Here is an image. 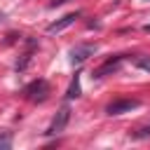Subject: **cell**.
<instances>
[{"mask_svg":"<svg viewBox=\"0 0 150 150\" xmlns=\"http://www.w3.org/2000/svg\"><path fill=\"white\" fill-rule=\"evenodd\" d=\"M23 94H26L28 101H33V103H42V101L47 98V94H49V84H47L45 80H35V82H30V84L23 89Z\"/></svg>","mask_w":150,"mask_h":150,"instance_id":"6da1fadb","label":"cell"},{"mask_svg":"<svg viewBox=\"0 0 150 150\" xmlns=\"http://www.w3.org/2000/svg\"><path fill=\"white\" fill-rule=\"evenodd\" d=\"M94 52H96V45H91V42L75 45V47L70 49V63H73V66H80V63H84L89 56H94Z\"/></svg>","mask_w":150,"mask_h":150,"instance_id":"7a4b0ae2","label":"cell"},{"mask_svg":"<svg viewBox=\"0 0 150 150\" xmlns=\"http://www.w3.org/2000/svg\"><path fill=\"white\" fill-rule=\"evenodd\" d=\"M138 105H141V103H138L136 98H117V101L108 103L105 112H108V115H124V112H131V110H136Z\"/></svg>","mask_w":150,"mask_h":150,"instance_id":"3957f363","label":"cell"},{"mask_svg":"<svg viewBox=\"0 0 150 150\" xmlns=\"http://www.w3.org/2000/svg\"><path fill=\"white\" fill-rule=\"evenodd\" d=\"M68 120H70V108H68V105H63V108H61V110L56 112V117L52 120V124H49L47 134H49V136H56V134H61V131L66 129Z\"/></svg>","mask_w":150,"mask_h":150,"instance_id":"277c9868","label":"cell"},{"mask_svg":"<svg viewBox=\"0 0 150 150\" xmlns=\"http://www.w3.org/2000/svg\"><path fill=\"white\" fill-rule=\"evenodd\" d=\"M124 61V56L120 54V56H112V59H108L103 66H98L96 70H94V77L96 80H101V77H105V75H112V73H117V68H120V63Z\"/></svg>","mask_w":150,"mask_h":150,"instance_id":"5b68a950","label":"cell"},{"mask_svg":"<svg viewBox=\"0 0 150 150\" xmlns=\"http://www.w3.org/2000/svg\"><path fill=\"white\" fill-rule=\"evenodd\" d=\"M75 19H77V12H75V14H66V16H61L59 21L49 23V26H47V33H61V30H66L68 26H73Z\"/></svg>","mask_w":150,"mask_h":150,"instance_id":"8992f818","label":"cell"},{"mask_svg":"<svg viewBox=\"0 0 150 150\" xmlns=\"http://www.w3.org/2000/svg\"><path fill=\"white\" fill-rule=\"evenodd\" d=\"M68 98H77L80 96V75H75L73 77V82H70V87H68V94H66Z\"/></svg>","mask_w":150,"mask_h":150,"instance_id":"52a82bcc","label":"cell"},{"mask_svg":"<svg viewBox=\"0 0 150 150\" xmlns=\"http://www.w3.org/2000/svg\"><path fill=\"white\" fill-rule=\"evenodd\" d=\"M136 66L150 73V56H138V59H136Z\"/></svg>","mask_w":150,"mask_h":150,"instance_id":"ba28073f","label":"cell"},{"mask_svg":"<svg viewBox=\"0 0 150 150\" xmlns=\"http://www.w3.org/2000/svg\"><path fill=\"white\" fill-rule=\"evenodd\" d=\"M12 145V136L9 134H0V150H7Z\"/></svg>","mask_w":150,"mask_h":150,"instance_id":"9c48e42d","label":"cell"},{"mask_svg":"<svg viewBox=\"0 0 150 150\" xmlns=\"http://www.w3.org/2000/svg\"><path fill=\"white\" fill-rule=\"evenodd\" d=\"M150 136V127H143L138 134H134V138H148Z\"/></svg>","mask_w":150,"mask_h":150,"instance_id":"30bf717a","label":"cell"},{"mask_svg":"<svg viewBox=\"0 0 150 150\" xmlns=\"http://www.w3.org/2000/svg\"><path fill=\"white\" fill-rule=\"evenodd\" d=\"M63 2H68V0H54V2H52V7H59V5H63Z\"/></svg>","mask_w":150,"mask_h":150,"instance_id":"8fae6325","label":"cell"},{"mask_svg":"<svg viewBox=\"0 0 150 150\" xmlns=\"http://www.w3.org/2000/svg\"><path fill=\"white\" fill-rule=\"evenodd\" d=\"M145 33H150V23H148V26H145Z\"/></svg>","mask_w":150,"mask_h":150,"instance_id":"7c38bea8","label":"cell"}]
</instances>
